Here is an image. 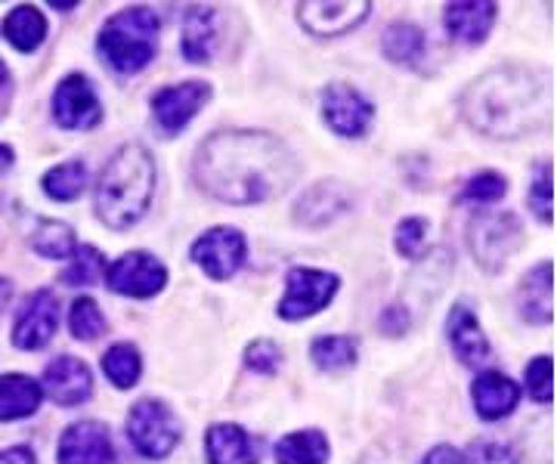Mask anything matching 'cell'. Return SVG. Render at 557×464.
<instances>
[{
    "label": "cell",
    "mask_w": 557,
    "mask_h": 464,
    "mask_svg": "<svg viewBox=\"0 0 557 464\" xmlns=\"http://www.w3.org/2000/svg\"><path fill=\"white\" fill-rule=\"evenodd\" d=\"M508 192V183L502 174L496 171H483L478 177H471L468 186L461 189V199H468V202H478V204H490L498 202L502 196Z\"/></svg>",
    "instance_id": "35"
},
{
    "label": "cell",
    "mask_w": 557,
    "mask_h": 464,
    "mask_svg": "<svg viewBox=\"0 0 557 464\" xmlns=\"http://www.w3.org/2000/svg\"><path fill=\"white\" fill-rule=\"evenodd\" d=\"M357 353V341L347 335H325V338H317L310 347V356L322 372H341V368L354 365Z\"/></svg>",
    "instance_id": "31"
},
{
    "label": "cell",
    "mask_w": 557,
    "mask_h": 464,
    "mask_svg": "<svg viewBox=\"0 0 557 464\" xmlns=\"http://www.w3.org/2000/svg\"><path fill=\"white\" fill-rule=\"evenodd\" d=\"M300 25L313 35V38H338L354 32L357 25L369 20L372 3L366 0H313V3H300Z\"/></svg>",
    "instance_id": "14"
},
{
    "label": "cell",
    "mask_w": 557,
    "mask_h": 464,
    "mask_svg": "<svg viewBox=\"0 0 557 464\" xmlns=\"http://www.w3.org/2000/svg\"><path fill=\"white\" fill-rule=\"evenodd\" d=\"M381 328H384L387 335H403V331L409 328V313H406V306H391V310H384Z\"/></svg>",
    "instance_id": "40"
},
{
    "label": "cell",
    "mask_w": 557,
    "mask_h": 464,
    "mask_svg": "<svg viewBox=\"0 0 557 464\" xmlns=\"http://www.w3.org/2000/svg\"><path fill=\"white\" fill-rule=\"evenodd\" d=\"M446 331H449V343L456 350V356L465 365H478L490 360V341L480 328L478 316L468 303H456L449 319H446Z\"/></svg>",
    "instance_id": "20"
},
{
    "label": "cell",
    "mask_w": 557,
    "mask_h": 464,
    "mask_svg": "<svg viewBox=\"0 0 557 464\" xmlns=\"http://www.w3.org/2000/svg\"><path fill=\"white\" fill-rule=\"evenodd\" d=\"M322 118L338 137H362L375 118V105L350 84H329L322 93Z\"/></svg>",
    "instance_id": "11"
},
{
    "label": "cell",
    "mask_w": 557,
    "mask_h": 464,
    "mask_svg": "<svg viewBox=\"0 0 557 464\" xmlns=\"http://www.w3.org/2000/svg\"><path fill=\"white\" fill-rule=\"evenodd\" d=\"M211 100V87L205 81H186L174 84V87H164L152 97V115L156 124L164 137H174L180 134L186 124L199 115V109L205 102Z\"/></svg>",
    "instance_id": "12"
},
{
    "label": "cell",
    "mask_w": 557,
    "mask_h": 464,
    "mask_svg": "<svg viewBox=\"0 0 557 464\" xmlns=\"http://www.w3.org/2000/svg\"><path fill=\"white\" fill-rule=\"evenodd\" d=\"M341 279L325 269H310V266H295L285 276V298L278 301V316L288 323H298L307 316H317L325 310L332 298L338 294Z\"/></svg>",
    "instance_id": "7"
},
{
    "label": "cell",
    "mask_w": 557,
    "mask_h": 464,
    "mask_svg": "<svg viewBox=\"0 0 557 464\" xmlns=\"http://www.w3.org/2000/svg\"><path fill=\"white\" fill-rule=\"evenodd\" d=\"M60 464H115V446L109 427L100 422H78L65 427L57 449Z\"/></svg>",
    "instance_id": "15"
},
{
    "label": "cell",
    "mask_w": 557,
    "mask_h": 464,
    "mask_svg": "<svg viewBox=\"0 0 557 464\" xmlns=\"http://www.w3.org/2000/svg\"><path fill=\"white\" fill-rule=\"evenodd\" d=\"M0 464H38V459L28 446H10L0 452Z\"/></svg>",
    "instance_id": "42"
},
{
    "label": "cell",
    "mask_w": 557,
    "mask_h": 464,
    "mask_svg": "<svg viewBox=\"0 0 557 464\" xmlns=\"http://www.w3.org/2000/svg\"><path fill=\"white\" fill-rule=\"evenodd\" d=\"M498 7L486 3V0H474V3H449L446 7V32L449 38L458 43H483L490 28L496 25Z\"/></svg>",
    "instance_id": "21"
},
{
    "label": "cell",
    "mask_w": 557,
    "mask_h": 464,
    "mask_svg": "<svg viewBox=\"0 0 557 464\" xmlns=\"http://www.w3.org/2000/svg\"><path fill=\"white\" fill-rule=\"evenodd\" d=\"M102 372H106V378L121 387V390H127V387H134L139 381V375H143V360H139V350L134 343H112L109 350H106V356H102Z\"/></svg>",
    "instance_id": "30"
},
{
    "label": "cell",
    "mask_w": 557,
    "mask_h": 464,
    "mask_svg": "<svg viewBox=\"0 0 557 464\" xmlns=\"http://www.w3.org/2000/svg\"><path fill=\"white\" fill-rule=\"evenodd\" d=\"M106 285L124 298H156L168 285L164 263L149 251H127L106 269Z\"/></svg>",
    "instance_id": "8"
},
{
    "label": "cell",
    "mask_w": 557,
    "mask_h": 464,
    "mask_svg": "<svg viewBox=\"0 0 557 464\" xmlns=\"http://www.w3.org/2000/svg\"><path fill=\"white\" fill-rule=\"evenodd\" d=\"M53 118L65 130H90L102 118V105L94 84L84 75H69L62 78L57 93H53Z\"/></svg>",
    "instance_id": "13"
},
{
    "label": "cell",
    "mask_w": 557,
    "mask_h": 464,
    "mask_svg": "<svg viewBox=\"0 0 557 464\" xmlns=\"http://www.w3.org/2000/svg\"><path fill=\"white\" fill-rule=\"evenodd\" d=\"M530 208L536 211V217L542 223L555 221V189H552V167L548 162H542L533 174V186H530Z\"/></svg>",
    "instance_id": "34"
},
{
    "label": "cell",
    "mask_w": 557,
    "mask_h": 464,
    "mask_svg": "<svg viewBox=\"0 0 557 464\" xmlns=\"http://www.w3.org/2000/svg\"><path fill=\"white\" fill-rule=\"evenodd\" d=\"M40 186H44L47 199H53V202H72V199H78L81 192H84V186H87V164H57V167H50V171L44 174Z\"/></svg>",
    "instance_id": "29"
},
{
    "label": "cell",
    "mask_w": 557,
    "mask_h": 464,
    "mask_svg": "<svg viewBox=\"0 0 557 464\" xmlns=\"http://www.w3.org/2000/svg\"><path fill=\"white\" fill-rule=\"evenodd\" d=\"M102 276H106V258L94 244H78L75 254H72V263L62 273V283L78 288V285L100 283Z\"/></svg>",
    "instance_id": "32"
},
{
    "label": "cell",
    "mask_w": 557,
    "mask_h": 464,
    "mask_svg": "<svg viewBox=\"0 0 557 464\" xmlns=\"http://www.w3.org/2000/svg\"><path fill=\"white\" fill-rule=\"evenodd\" d=\"M527 393L536 403H552L555 397V368L548 356H536L533 363L527 365Z\"/></svg>",
    "instance_id": "38"
},
{
    "label": "cell",
    "mask_w": 557,
    "mask_h": 464,
    "mask_svg": "<svg viewBox=\"0 0 557 464\" xmlns=\"http://www.w3.org/2000/svg\"><path fill=\"white\" fill-rule=\"evenodd\" d=\"M10 294H13V285L7 283L3 276H0V310L7 306V301H10Z\"/></svg>",
    "instance_id": "43"
},
{
    "label": "cell",
    "mask_w": 557,
    "mask_h": 464,
    "mask_svg": "<svg viewBox=\"0 0 557 464\" xmlns=\"http://www.w3.org/2000/svg\"><path fill=\"white\" fill-rule=\"evenodd\" d=\"M276 464H325L332 446L322 430H295L276 443Z\"/></svg>",
    "instance_id": "25"
},
{
    "label": "cell",
    "mask_w": 557,
    "mask_h": 464,
    "mask_svg": "<svg viewBox=\"0 0 557 464\" xmlns=\"http://www.w3.org/2000/svg\"><path fill=\"white\" fill-rule=\"evenodd\" d=\"M196 183L226 204H258L285 192L298 164L288 146L260 130H220L201 142L193 162Z\"/></svg>",
    "instance_id": "1"
},
{
    "label": "cell",
    "mask_w": 557,
    "mask_h": 464,
    "mask_svg": "<svg viewBox=\"0 0 557 464\" xmlns=\"http://www.w3.org/2000/svg\"><path fill=\"white\" fill-rule=\"evenodd\" d=\"M471 400L483 422H498L518 409L520 387L502 372H483L471 387Z\"/></svg>",
    "instance_id": "19"
},
{
    "label": "cell",
    "mask_w": 557,
    "mask_h": 464,
    "mask_svg": "<svg viewBox=\"0 0 557 464\" xmlns=\"http://www.w3.org/2000/svg\"><path fill=\"white\" fill-rule=\"evenodd\" d=\"M69 328L78 341H97L106 328V316H102L100 303L94 298H75L72 310H69Z\"/></svg>",
    "instance_id": "33"
},
{
    "label": "cell",
    "mask_w": 557,
    "mask_h": 464,
    "mask_svg": "<svg viewBox=\"0 0 557 464\" xmlns=\"http://www.w3.org/2000/svg\"><path fill=\"white\" fill-rule=\"evenodd\" d=\"M282 363V350H278L273 341H255L248 343V350H245V365L251 368V372H258V375H273Z\"/></svg>",
    "instance_id": "39"
},
{
    "label": "cell",
    "mask_w": 557,
    "mask_h": 464,
    "mask_svg": "<svg viewBox=\"0 0 557 464\" xmlns=\"http://www.w3.org/2000/svg\"><path fill=\"white\" fill-rule=\"evenodd\" d=\"M523 242V226L515 211H478L468 223V248L474 261L496 273Z\"/></svg>",
    "instance_id": "5"
},
{
    "label": "cell",
    "mask_w": 557,
    "mask_h": 464,
    "mask_svg": "<svg viewBox=\"0 0 557 464\" xmlns=\"http://www.w3.org/2000/svg\"><path fill=\"white\" fill-rule=\"evenodd\" d=\"M381 50L391 62L418 68V62H424V53H428V41H424V32L412 22H394L381 38Z\"/></svg>",
    "instance_id": "24"
},
{
    "label": "cell",
    "mask_w": 557,
    "mask_h": 464,
    "mask_svg": "<svg viewBox=\"0 0 557 464\" xmlns=\"http://www.w3.org/2000/svg\"><path fill=\"white\" fill-rule=\"evenodd\" d=\"M421 464H461V452L453 449V446H434V449L421 459Z\"/></svg>",
    "instance_id": "41"
},
{
    "label": "cell",
    "mask_w": 557,
    "mask_h": 464,
    "mask_svg": "<svg viewBox=\"0 0 557 464\" xmlns=\"http://www.w3.org/2000/svg\"><path fill=\"white\" fill-rule=\"evenodd\" d=\"M461 112L480 134L515 140L548 122L552 90L536 72L493 68L465 90Z\"/></svg>",
    "instance_id": "2"
},
{
    "label": "cell",
    "mask_w": 557,
    "mask_h": 464,
    "mask_svg": "<svg viewBox=\"0 0 557 464\" xmlns=\"http://www.w3.org/2000/svg\"><path fill=\"white\" fill-rule=\"evenodd\" d=\"M518 310L527 323L545 325L555 316V266L539 263L518 288Z\"/></svg>",
    "instance_id": "17"
},
{
    "label": "cell",
    "mask_w": 557,
    "mask_h": 464,
    "mask_svg": "<svg viewBox=\"0 0 557 464\" xmlns=\"http://www.w3.org/2000/svg\"><path fill=\"white\" fill-rule=\"evenodd\" d=\"M245 254H248L245 236L233 226H214L193 244V261L199 263L201 269L218 283L233 279L239 273Z\"/></svg>",
    "instance_id": "9"
},
{
    "label": "cell",
    "mask_w": 557,
    "mask_h": 464,
    "mask_svg": "<svg viewBox=\"0 0 557 464\" xmlns=\"http://www.w3.org/2000/svg\"><path fill=\"white\" fill-rule=\"evenodd\" d=\"M461 464H518V452L502 440H474L461 455Z\"/></svg>",
    "instance_id": "36"
},
{
    "label": "cell",
    "mask_w": 557,
    "mask_h": 464,
    "mask_svg": "<svg viewBox=\"0 0 557 464\" xmlns=\"http://www.w3.org/2000/svg\"><path fill=\"white\" fill-rule=\"evenodd\" d=\"M40 390H47V397L57 405H65V409L81 405L87 403L90 393H94V375L75 356H57L53 363L44 368Z\"/></svg>",
    "instance_id": "16"
},
{
    "label": "cell",
    "mask_w": 557,
    "mask_h": 464,
    "mask_svg": "<svg viewBox=\"0 0 557 464\" xmlns=\"http://www.w3.org/2000/svg\"><path fill=\"white\" fill-rule=\"evenodd\" d=\"M347 208V196L338 183H317L310 192H304L298 202V221L307 226H322L332 217H338Z\"/></svg>",
    "instance_id": "26"
},
{
    "label": "cell",
    "mask_w": 557,
    "mask_h": 464,
    "mask_svg": "<svg viewBox=\"0 0 557 464\" xmlns=\"http://www.w3.org/2000/svg\"><path fill=\"white\" fill-rule=\"evenodd\" d=\"M159 16L149 7H127L102 25L97 53L119 75L143 72L159 50Z\"/></svg>",
    "instance_id": "4"
},
{
    "label": "cell",
    "mask_w": 557,
    "mask_h": 464,
    "mask_svg": "<svg viewBox=\"0 0 557 464\" xmlns=\"http://www.w3.org/2000/svg\"><path fill=\"white\" fill-rule=\"evenodd\" d=\"M60 328V301L50 288L28 294L13 323V343L20 350H40Z\"/></svg>",
    "instance_id": "10"
},
{
    "label": "cell",
    "mask_w": 557,
    "mask_h": 464,
    "mask_svg": "<svg viewBox=\"0 0 557 464\" xmlns=\"http://www.w3.org/2000/svg\"><path fill=\"white\" fill-rule=\"evenodd\" d=\"M218 47V10L193 7L183 20V57L189 62H208Z\"/></svg>",
    "instance_id": "22"
},
{
    "label": "cell",
    "mask_w": 557,
    "mask_h": 464,
    "mask_svg": "<svg viewBox=\"0 0 557 464\" xmlns=\"http://www.w3.org/2000/svg\"><path fill=\"white\" fill-rule=\"evenodd\" d=\"M127 440L146 459H168L180 443L177 415L161 400H139L127 415Z\"/></svg>",
    "instance_id": "6"
},
{
    "label": "cell",
    "mask_w": 557,
    "mask_h": 464,
    "mask_svg": "<svg viewBox=\"0 0 557 464\" xmlns=\"http://www.w3.org/2000/svg\"><path fill=\"white\" fill-rule=\"evenodd\" d=\"M44 390L28 375H0V422H20L40 409Z\"/></svg>",
    "instance_id": "23"
},
{
    "label": "cell",
    "mask_w": 557,
    "mask_h": 464,
    "mask_svg": "<svg viewBox=\"0 0 557 464\" xmlns=\"http://www.w3.org/2000/svg\"><path fill=\"white\" fill-rule=\"evenodd\" d=\"M205 455L211 464H258V440L239 424H214L205 434Z\"/></svg>",
    "instance_id": "18"
},
{
    "label": "cell",
    "mask_w": 557,
    "mask_h": 464,
    "mask_svg": "<svg viewBox=\"0 0 557 464\" xmlns=\"http://www.w3.org/2000/svg\"><path fill=\"white\" fill-rule=\"evenodd\" d=\"M156 159L146 146L124 142L119 152L102 164L97 180V217L112 229H131L143 221L156 196Z\"/></svg>",
    "instance_id": "3"
},
{
    "label": "cell",
    "mask_w": 557,
    "mask_h": 464,
    "mask_svg": "<svg viewBox=\"0 0 557 464\" xmlns=\"http://www.w3.org/2000/svg\"><path fill=\"white\" fill-rule=\"evenodd\" d=\"M428 221L424 217H406L397 226V251L406 261H421L424 244H428Z\"/></svg>",
    "instance_id": "37"
},
{
    "label": "cell",
    "mask_w": 557,
    "mask_h": 464,
    "mask_svg": "<svg viewBox=\"0 0 557 464\" xmlns=\"http://www.w3.org/2000/svg\"><path fill=\"white\" fill-rule=\"evenodd\" d=\"M10 87V72H7V65L0 62V97H3V90Z\"/></svg>",
    "instance_id": "44"
},
{
    "label": "cell",
    "mask_w": 557,
    "mask_h": 464,
    "mask_svg": "<svg viewBox=\"0 0 557 464\" xmlns=\"http://www.w3.org/2000/svg\"><path fill=\"white\" fill-rule=\"evenodd\" d=\"M32 248L47 261H65L75 254L78 239H75V229L69 223L40 221L38 229L32 233Z\"/></svg>",
    "instance_id": "28"
},
{
    "label": "cell",
    "mask_w": 557,
    "mask_h": 464,
    "mask_svg": "<svg viewBox=\"0 0 557 464\" xmlns=\"http://www.w3.org/2000/svg\"><path fill=\"white\" fill-rule=\"evenodd\" d=\"M3 38L13 43L20 53L38 50L47 38V20L38 7H16L7 20H3Z\"/></svg>",
    "instance_id": "27"
}]
</instances>
